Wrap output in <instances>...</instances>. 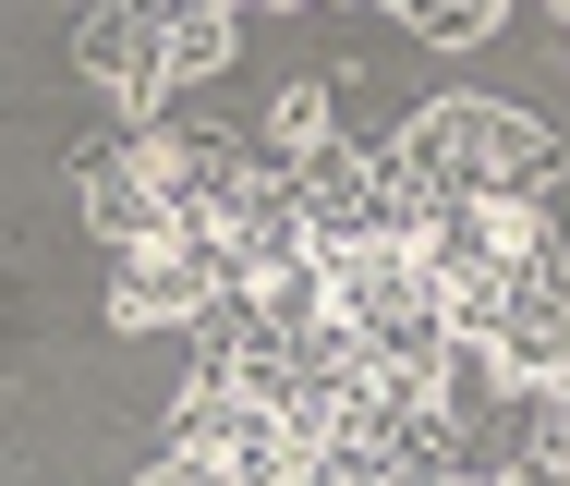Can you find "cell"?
Wrapping results in <instances>:
<instances>
[{
    "mask_svg": "<svg viewBox=\"0 0 570 486\" xmlns=\"http://www.w3.org/2000/svg\"><path fill=\"white\" fill-rule=\"evenodd\" d=\"M559 389H570V377H559Z\"/></svg>",
    "mask_w": 570,
    "mask_h": 486,
    "instance_id": "obj_16",
    "label": "cell"
},
{
    "mask_svg": "<svg viewBox=\"0 0 570 486\" xmlns=\"http://www.w3.org/2000/svg\"><path fill=\"white\" fill-rule=\"evenodd\" d=\"M73 61H86V86H98L110 110L158 122V98H170V49H158V25H146V0H98V12L73 25Z\"/></svg>",
    "mask_w": 570,
    "mask_h": 486,
    "instance_id": "obj_5",
    "label": "cell"
},
{
    "mask_svg": "<svg viewBox=\"0 0 570 486\" xmlns=\"http://www.w3.org/2000/svg\"><path fill=\"white\" fill-rule=\"evenodd\" d=\"M328 317H341L352 341L438 329V268H425V243H341V255H328Z\"/></svg>",
    "mask_w": 570,
    "mask_h": 486,
    "instance_id": "obj_3",
    "label": "cell"
},
{
    "mask_svg": "<svg viewBox=\"0 0 570 486\" xmlns=\"http://www.w3.org/2000/svg\"><path fill=\"white\" fill-rule=\"evenodd\" d=\"M389 158L438 207H461V195H534L547 207V183H559V134L534 110H498V98H425V110L389 134Z\"/></svg>",
    "mask_w": 570,
    "mask_h": 486,
    "instance_id": "obj_1",
    "label": "cell"
},
{
    "mask_svg": "<svg viewBox=\"0 0 570 486\" xmlns=\"http://www.w3.org/2000/svg\"><path fill=\"white\" fill-rule=\"evenodd\" d=\"M146 486H219V475H207V463H183V450H170V463H146Z\"/></svg>",
    "mask_w": 570,
    "mask_h": 486,
    "instance_id": "obj_13",
    "label": "cell"
},
{
    "mask_svg": "<svg viewBox=\"0 0 570 486\" xmlns=\"http://www.w3.org/2000/svg\"><path fill=\"white\" fill-rule=\"evenodd\" d=\"M267 146H279L267 171H292V158H316V146H341V134H328V86H316V74L267 98Z\"/></svg>",
    "mask_w": 570,
    "mask_h": 486,
    "instance_id": "obj_9",
    "label": "cell"
},
{
    "mask_svg": "<svg viewBox=\"0 0 570 486\" xmlns=\"http://www.w3.org/2000/svg\"><path fill=\"white\" fill-rule=\"evenodd\" d=\"M207 304H219L207 243L158 232V243H121V255H110V329H195Z\"/></svg>",
    "mask_w": 570,
    "mask_h": 486,
    "instance_id": "obj_4",
    "label": "cell"
},
{
    "mask_svg": "<svg viewBox=\"0 0 570 486\" xmlns=\"http://www.w3.org/2000/svg\"><path fill=\"white\" fill-rule=\"evenodd\" d=\"M438 486H547V475H534V463H498V475H485V463H450Z\"/></svg>",
    "mask_w": 570,
    "mask_h": 486,
    "instance_id": "obj_12",
    "label": "cell"
},
{
    "mask_svg": "<svg viewBox=\"0 0 570 486\" xmlns=\"http://www.w3.org/2000/svg\"><path fill=\"white\" fill-rule=\"evenodd\" d=\"M73 183H86V220H98V243H158L170 232V207H158V183H146V171H134V134H121V146H86V171H73Z\"/></svg>",
    "mask_w": 570,
    "mask_h": 486,
    "instance_id": "obj_6",
    "label": "cell"
},
{
    "mask_svg": "<svg viewBox=\"0 0 570 486\" xmlns=\"http://www.w3.org/2000/svg\"><path fill=\"white\" fill-rule=\"evenodd\" d=\"M146 25H158V49H170V86L219 74L230 49H243V0H146Z\"/></svg>",
    "mask_w": 570,
    "mask_h": 486,
    "instance_id": "obj_8",
    "label": "cell"
},
{
    "mask_svg": "<svg viewBox=\"0 0 570 486\" xmlns=\"http://www.w3.org/2000/svg\"><path fill=\"white\" fill-rule=\"evenodd\" d=\"M522 463H534L547 486H570V389H547V401H534V450H522Z\"/></svg>",
    "mask_w": 570,
    "mask_h": 486,
    "instance_id": "obj_11",
    "label": "cell"
},
{
    "mask_svg": "<svg viewBox=\"0 0 570 486\" xmlns=\"http://www.w3.org/2000/svg\"><path fill=\"white\" fill-rule=\"evenodd\" d=\"M438 475H450V463H425V450H401V438H376V426H341V438L304 450L292 486H438Z\"/></svg>",
    "mask_w": 570,
    "mask_h": 486,
    "instance_id": "obj_7",
    "label": "cell"
},
{
    "mask_svg": "<svg viewBox=\"0 0 570 486\" xmlns=\"http://www.w3.org/2000/svg\"><path fill=\"white\" fill-rule=\"evenodd\" d=\"M547 12H559V25H570V0H547Z\"/></svg>",
    "mask_w": 570,
    "mask_h": 486,
    "instance_id": "obj_15",
    "label": "cell"
},
{
    "mask_svg": "<svg viewBox=\"0 0 570 486\" xmlns=\"http://www.w3.org/2000/svg\"><path fill=\"white\" fill-rule=\"evenodd\" d=\"M267 12H304V0H267Z\"/></svg>",
    "mask_w": 570,
    "mask_h": 486,
    "instance_id": "obj_14",
    "label": "cell"
},
{
    "mask_svg": "<svg viewBox=\"0 0 570 486\" xmlns=\"http://www.w3.org/2000/svg\"><path fill=\"white\" fill-rule=\"evenodd\" d=\"M376 12H401L425 49H473V37H498V12H510V0H376Z\"/></svg>",
    "mask_w": 570,
    "mask_h": 486,
    "instance_id": "obj_10",
    "label": "cell"
},
{
    "mask_svg": "<svg viewBox=\"0 0 570 486\" xmlns=\"http://www.w3.org/2000/svg\"><path fill=\"white\" fill-rule=\"evenodd\" d=\"M279 183H292L316 255H341V243H425V220H438V195H425L389 146H316V158H292Z\"/></svg>",
    "mask_w": 570,
    "mask_h": 486,
    "instance_id": "obj_2",
    "label": "cell"
}]
</instances>
